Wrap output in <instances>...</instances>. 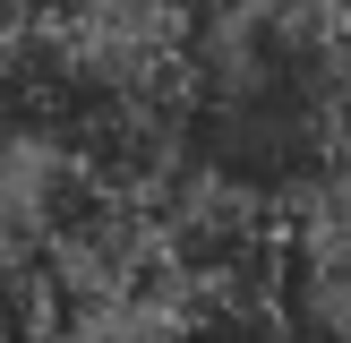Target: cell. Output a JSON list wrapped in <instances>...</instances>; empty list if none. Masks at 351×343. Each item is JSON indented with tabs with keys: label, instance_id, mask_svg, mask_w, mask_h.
I'll return each mask as SVG.
<instances>
[{
	"label": "cell",
	"instance_id": "1",
	"mask_svg": "<svg viewBox=\"0 0 351 343\" xmlns=\"http://www.w3.org/2000/svg\"><path fill=\"white\" fill-rule=\"evenodd\" d=\"M351 146V43L335 9L257 0L223 17L180 69V180L197 198L283 206L317 198Z\"/></svg>",
	"mask_w": 351,
	"mask_h": 343
},
{
	"label": "cell",
	"instance_id": "2",
	"mask_svg": "<svg viewBox=\"0 0 351 343\" xmlns=\"http://www.w3.org/2000/svg\"><path fill=\"white\" fill-rule=\"evenodd\" d=\"M163 343H343L335 326L317 318V309H291L283 300H232V309H180V326H171Z\"/></svg>",
	"mask_w": 351,
	"mask_h": 343
},
{
	"label": "cell",
	"instance_id": "3",
	"mask_svg": "<svg viewBox=\"0 0 351 343\" xmlns=\"http://www.w3.org/2000/svg\"><path fill=\"white\" fill-rule=\"evenodd\" d=\"M103 9H112L129 34L163 43V34H189V26H206V17H223L232 0H103Z\"/></svg>",
	"mask_w": 351,
	"mask_h": 343
}]
</instances>
